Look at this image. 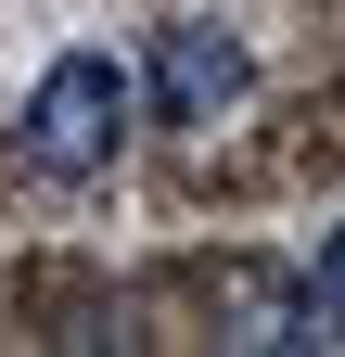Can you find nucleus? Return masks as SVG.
Instances as JSON below:
<instances>
[{
    "mask_svg": "<svg viewBox=\"0 0 345 357\" xmlns=\"http://www.w3.org/2000/svg\"><path fill=\"white\" fill-rule=\"evenodd\" d=\"M307 332H320V344H345V230L320 243V281H307Z\"/></svg>",
    "mask_w": 345,
    "mask_h": 357,
    "instance_id": "nucleus-3",
    "label": "nucleus"
},
{
    "mask_svg": "<svg viewBox=\"0 0 345 357\" xmlns=\"http://www.w3.org/2000/svg\"><path fill=\"white\" fill-rule=\"evenodd\" d=\"M128 115H141L128 64H115V52H64L52 77H38V102H26V153L52 166V178H90V166H115Z\"/></svg>",
    "mask_w": 345,
    "mask_h": 357,
    "instance_id": "nucleus-1",
    "label": "nucleus"
},
{
    "mask_svg": "<svg viewBox=\"0 0 345 357\" xmlns=\"http://www.w3.org/2000/svg\"><path fill=\"white\" fill-rule=\"evenodd\" d=\"M243 89V38H218V26H166V52H154V115H218Z\"/></svg>",
    "mask_w": 345,
    "mask_h": 357,
    "instance_id": "nucleus-2",
    "label": "nucleus"
}]
</instances>
